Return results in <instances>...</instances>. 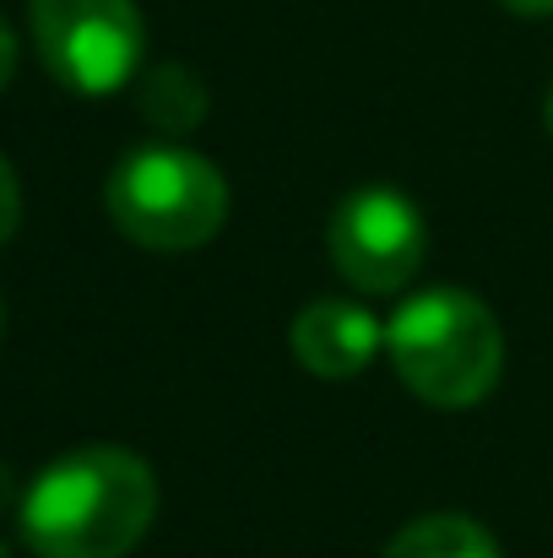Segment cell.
Instances as JSON below:
<instances>
[{"mask_svg":"<svg viewBox=\"0 0 553 558\" xmlns=\"http://www.w3.org/2000/svg\"><path fill=\"white\" fill-rule=\"evenodd\" d=\"M158 477L136 450L87 445L49 461L22 499V543L38 558H125L153 532Z\"/></svg>","mask_w":553,"mask_h":558,"instance_id":"obj_1","label":"cell"},{"mask_svg":"<svg viewBox=\"0 0 553 558\" xmlns=\"http://www.w3.org/2000/svg\"><path fill=\"white\" fill-rule=\"evenodd\" d=\"M380 558H500V543L472 521V515H456V510H440V515H418L407 521Z\"/></svg>","mask_w":553,"mask_h":558,"instance_id":"obj_7","label":"cell"},{"mask_svg":"<svg viewBox=\"0 0 553 558\" xmlns=\"http://www.w3.org/2000/svg\"><path fill=\"white\" fill-rule=\"evenodd\" d=\"M326 250L342 282L359 293H401L429 255V222L423 211L390 185H364L337 201L326 222Z\"/></svg>","mask_w":553,"mask_h":558,"instance_id":"obj_5","label":"cell"},{"mask_svg":"<svg viewBox=\"0 0 553 558\" xmlns=\"http://www.w3.org/2000/svg\"><path fill=\"white\" fill-rule=\"evenodd\" d=\"M0 326H5V310H0Z\"/></svg>","mask_w":553,"mask_h":558,"instance_id":"obj_13","label":"cell"},{"mask_svg":"<svg viewBox=\"0 0 553 558\" xmlns=\"http://www.w3.org/2000/svg\"><path fill=\"white\" fill-rule=\"evenodd\" d=\"M543 120H549V136H553V93H549V104H543Z\"/></svg>","mask_w":553,"mask_h":558,"instance_id":"obj_12","label":"cell"},{"mask_svg":"<svg viewBox=\"0 0 553 558\" xmlns=\"http://www.w3.org/2000/svg\"><path fill=\"white\" fill-rule=\"evenodd\" d=\"M385 353L396 379L418 401L440 412H461V407H478L500 385L505 331L478 293L429 288V293L401 299V310L385 326Z\"/></svg>","mask_w":553,"mask_h":558,"instance_id":"obj_2","label":"cell"},{"mask_svg":"<svg viewBox=\"0 0 553 558\" xmlns=\"http://www.w3.org/2000/svg\"><path fill=\"white\" fill-rule=\"evenodd\" d=\"M104 206L131 244L158 255H184L217 239V228L228 222V180L201 153L142 147L115 163Z\"/></svg>","mask_w":553,"mask_h":558,"instance_id":"obj_3","label":"cell"},{"mask_svg":"<svg viewBox=\"0 0 553 558\" xmlns=\"http://www.w3.org/2000/svg\"><path fill=\"white\" fill-rule=\"evenodd\" d=\"M288 342H293V359L299 369L315 374V379H359V374L380 359L385 348V326L380 315L359 304V299H315L293 315L288 326Z\"/></svg>","mask_w":553,"mask_h":558,"instance_id":"obj_6","label":"cell"},{"mask_svg":"<svg viewBox=\"0 0 553 558\" xmlns=\"http://www.w3.org/2000/svg\"><path fill=\"white\" fill-rule=\"evenodd\" d=\"M0 558H5V548H0Z\"/></svg>","mask_w":553,"mask_h":558,"instance_id":"obj_14","label":"cell"},{"mask_svg":"<svg viewBox=\"0 0 553 558\" xmlns=\"http://www.w3.org/2000/svg\"><path fill=\"white\" fill-rule=\"evenodd\" d=\"M11 71H16V38H11V27L0 16V87L11 82Z\"/></svg>","mask_w":553,"mask_h":558,"instance_id":"obj_11","label":"cell"},{"mask_svg":"<svg viewBox=\"0 0 553 558\" xmlns=\"http://www.w3.org/2000/svg\"><path fill=\"white\" fill-rule=\"evenodd\" d=\"M510 16H527V22H543V16H553V0H500Z\"/></svg>","mask_w":553,"mask_h":558,"instance_id":"obj_10","label":"cell"},{"mask_svg":"<svg viewBox=\"0 0 553 558\" xmlns=\"http://www.w3.org/2000/svg\"><path fill=\"white\" fill-rule=\"evenodd\" d=\"M33 44L60 87L104 98L136 76L147 33L136 0H33Z\"/></svg>","mask_w":553,"mask_h":558,"instance_id":"obj_4","label":"cell"},{"mask_svg":"<svg viewBox=\"0 0 553 558\" xmlns=\"http://www.w3.org/2000/svg\"><path fill=\"white\" fill-rule=\"evenodd\" d=\"M142 114L158 131H169V136L195 131L206 120V87H201V76L190 65H158V71H147V82H142Z\"/></svg>","mask_w":553,"mask_h":558,"instance_id":"obj_8","label":"cell"},{"mask_svg":"<svg viewBox=\"0 0 553 558\" xmlns=\"http://www.w3.org/2000/svg\"><path fill=\"white\" fill-rule=\"evenodd\" d=\"M16 222H22V185H16L11 163L0 158V244L16 233Z\"/></svg>","mask_w":553,"mask_h":558,"instance_id":"obj_9","label":"cell"}]
</instances>
